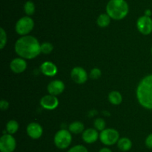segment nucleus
Masks as SVG:
<instances>
[{
  "instance_id": "7",
  "label": "nucleus",
  "mask_w": 152,
  "mask_h": 152,
  "mask_svg": "<svg viewBox=\"0 0 152 152\" xmlns=\"http://www.w3.org/2000/svg\"><path fill=\"white\" fill-rule=\"evenodd\" d=\"M16 148V142L14 137L10 134H4L0 138V151L13 152Z\"/></svg>"
},
{
  "instance_id": "10",
  "label": "nucleus",
  "mask_w": 152,
  "mask_h": 152,
  "mask_svg": "<svg viewBox=\"0 0 152 152\" xmlns=\"http://www.w3.org/2000/svg\"><path fill=\"white\" fill-rule=\"evenodd\" d=\"M40 105L46 110H54L59 105V100L56 96L49 94L40 99Z\"/></svg>"
},
{
  "instance_id": "8",
  "label": "nucleus",
  "mask_w": 152,
  "mask_h": 152,
  "mask_svg": "<svg viewBox=\"0 0 152 152\" xmlns=\"http://www.w3.org/2000/svg\"><path fill=\"white\" fill-rule=\"evenodd\" d=\"M137 29L141 34L148 35L152 32V19L150 16H142L137 19Z\"/></svg>"
},
{
  "instance_id": "26",
  "label": "nucleus",
  "mask_w": 152,
  "mask_h": 152,
  "mask_svg": "<svg viewBox=\"0 0 152 152\" xmlns=\"http://www.w3.org/2000/svg\"><path fill=\"white\" fill-rule=\"evenodd\" d=\"M101 75H102V72L99 69L94 68L92 69L90 72V77L92 79H98L99 77H100Z\"/></svg>"
},
{
  "instance_id": "15",
  "label": "nucleus",
  "mask_w": 152,
  "mask_h": 152,
  "mask_svg": "<svg viewBox=\"0 0 152 152\" xmlns=\"http://www.w3.org/2000/svg\"><path fill=\"white\" fill-rule=\"evenodd\" d=\"M40 70L45 75L49 77L54 76L57 73V67L50 61H45L40 66Z\"/></svg>"
},
{
  "instance_id": "18",
  "label": "nucleus",
  "mask_w": 152,
  "mask_h": 152,
  "mask_svg": "<svg viewBox=\"0 0 152 152\" xmlns=\"http://www.w3.org/2000/svg\"><path fill=\"white\" fill-rule=\"evenodd\" d=\"M108 100L114 105H119L123 101V97L118 91H111L108 95Z\"/></svg>"
},
{
  "instance_id": "5",
  "label": "nucleus",
  "mask_w": 152,
  "mask_h": 152,
  "mask_svg": "<svg viewBox=\"0 0 152 152\" xmlns=\"http://www.w3.org/2000/svg\"><path fill=\"white\" fill-rule=\"evenodd\" d=\"M99 139L105 145L111 146L117 143L120 139V134L113 128H105L99 134Z\"/></svg>"
},
{
  "instance_id": "11",
  "label": "nucleus",
  "mask_w": 152,
  "mask_h": 152,
  "mask_svg": "<svg viewBox=\"0 0 152 152\" xmlns=\"http://www.w3.org/2000/svg\"><path fill=\"white\" fill-rule=\"evenodd\" d=\"M65 83L60 80H54L50 81L47 86L48 92L52 95H59L65 90Z\"/></svg>"
},
{
  "instance_id": "21",
  "label": "nucleus",
  "mask_w": 152,
  "mask_h": 152,
  "mask_svg": "<svg viewBox=\"0 0 152 152\" xmlns=\"http://www.w3.org/2000/svg\"><path fill=\"white\" fill-rule=\"evenodd\" d=\"M24 10L28 16H31L35 13V4L32 1H28L24 4Z\"/></svg>"
},
{
  "instance_id": "19",
  "label": "nucleus",
  "mask_w": 152,
  "mask_h": 152,
  "mask_svg": "<svg viewBox=\"0 0 152 152\" xmlns=\"http://www.w3.org/2000/svg\"><path fill=\"white\" fill-rule=\"evenodd\" d=\"M111 19L108 13H102L97 18V25L101 28H105L111 22Z\"/></svg>"
},
{
  "instance_id": "16",
  "label": "nucleus",
  "mask_w": 152,
  "mask_h": 152,
  "mask_svg": "<svg viewBox=\"0 0 152 152\" xmlns=\"http://www.w3.org/2000/svg\"><path fill=\"white\" fill-rule=\"evenodd\" d=\"M117 147L122 151H128L132 148V142L127 137L120 138L117 142Z\"/></svg>"
},
{
  "instance_id": "27",
  "label": "nucleus",
  "mask_w": 152,
  "mask_h": 152,
  "mask_svg": "<svg viewBox=\"0 0 152 152\" xmlns=\"http://www.w3.org/2000/svg\"><path fill=\"white\" fill-rule=\"evenodd\" d=\"M145 144L148 148L152 149V134H150L149 135L146 137L145 141Z\"/></svg>"
},
{
  "instance_id": "23",
  "label": "nucleus",
  "mask_w": 152,
  "mask_h": 152,
  "mask_svg": "<svg viewBox=\"0 0 152 152\" xmlns=\"http://www.w3.org/2000/svg\"><path fill=\"white\" fill-rule=\"evenodd\" d=\"M53 46L50 43L48 42H45L42 44H41V52L45 55H48L53 51Z\"/></svg>"
},
{
  "instance_id": "14",
  "label": "nucleus",
  "mask_w": 152,
  "mask_h": 152,
  "mask_svg": "<svg viewBox=\"0 0 152 152\" xmlns=\"http://www.w3.org/2000/svg\"><path fill=\"white\" fill-rule=\"evenodd\" d=\"M10 68L15 73H22L26 69L27 63L23 58H15L10 62Z\"/></svg>"
},
{
  "instance_id": "12",
  "label": "nucleus",
  "mask_w": 152,
  "mask_h": 152,
  "mask_svg": "<svg viewBox=\"0 0 152 152\" xmlns=\"http://www.w3.org/2000/svg\"><path fill=\"white\" fill-rule=\"evenodd\" d=\"M27 134L33 139H37L43 134L42 127L37 122H31L27 127Z\"/></svg>"
},
{
  "instance_id": "28",
  "label": "nucleus",
  "mask_w": 152,
  "mask_h": 152,
  "mask_svg": "<svg viewBox=\"0 0 152 152\" xmlns=\"http://www.w3.org/2000/svg\"><path fill=\"white\" fill-rule=\"evenodd\" d=\"M9 107V103L7 102L6 100H1L0 101V108H1V110H5L8 108Z\"/></svg>"
},
{
  "instance_id": "22",
  "label": "nucleus",
  "mask_w": 152,
  "mask_h": 152,
  "mask_svg": "<svg viewBox=\"0 0 152 152\" xmlns=\"http://www.w3.org/2000/svg\"><path fill=\"white\" fill-rule=\"evenodd\" d=\"M94 125L95 129L97 130V131H102L105 129L106 123H105V121L103 119H102V118H97L96 119H95Z\"/></svg>"
},
{
  "instance_id": "24",
  "label": "nucleus",
  "mask_w": 152,
  "mask_h": 152,
  "mask_svg": "<svg viewBox=\"0 0 152 152\" xmlns=\"http://www.w3.org/2000/svg\"><path fill=\"white\" fill-rule=\"evenodd\" d=\"M0 49H3L7 43V34L4 28H0Z\"/></svg>"
},
{
  "instance_id": "2",
  "label": "nucleus",
  "mask_w": 152,
  "mask_h": 152,
  "mask_svg": "<svg viewBox=\"0 0 152 152\" xmlns=\"http://www.w3.org/2000/svg\"><path fill=\"white\" fill-rule=\"evenodd\" d=\"M137 98L141 106L152 110V75L145 76L140 82L137 88Z\"/></svg>"
},
{
  "instance_id": "20",
  "label": "nucleus",
  "mask_w": 152,
  "mask_h": 152,
  "mask_svg": "<svg viewBox=\"0 0 152 152\" xmlns=\"http://www.w3.org/2000/svg\"><path fill=\"white\" fill-rule=\"evenodd\" d=\"M18 129H19V124L16 120H10L6 125V131L10 134L16 133Z\"/></svg>"
},
{
  "instance_id": "9",
  "label": "nucleus",
  "mask_w": 152,
  "mask_h": 152,
  "mask_svg": "<svg viewBox=\"0 0 152 152\" xmlns=\"http://www.w3.org/2000/svg\"><path fill=\"white\" fill-rule=\"evenodd\" d=\"M71 77L72 80L78 84H82L87 81L88 73L86 70L80 66L74 67L71 72Z\"/></svg>"
},
{
  "instance_id": "3",
  "label": "nucleus",
  "mask_w": 152,
  "mask_h": 152,
  "mask_svg": "<svg viewBox=\"0 0 152 152\" xmlns=\"http://www.w3.org/2000/svg\"><path fill=\"white\" fill-rule=\"evenodd\" d=\"M129 10V4L126 0H110L106 5V13L115 20L124 19Z\"/></svg>"
},
{
  "instance_id": "30",
  "label": "nucleus",
  "mask_w": 152,
  "mask_h": 152,
  "mask_svg": "<svg viewBox=\"0 0 152 152\" xmlns=\"http://www.w3.org/2000/svg\"><path fill=\"white\" fill-rule=\"evenodd\" d=\"M151 11L149 10V9H148V10H145V16H151Z\"/></svg>"
},
{
  "instance_id": "6",
  "label": "nucleus",
  "mask_w": 152,
  "mask_h": 152,
  "mask_svg": "<svg viewBox=\"0 0 152 152\" xmlns=\"http://www.w3.org/2000/svg\"><path fill=\"white\" fill-rule=\"evenodd\" d=\"M34 27V22L32 18L28 16H23L16 22L15 30L19 35L25 36L29 34Z\"/></svg>"
},
{
  "instance_id": "17",
  "label": "nucleus",
  "mask_w": 152,
  "mask_h": 152,
  "mask_svg": "<svg viewBox=\"0 0 152 152\" xmlns=\"http://www.w3.org/2000/svg\"><path fill=\"white\" fill-rule=\"evenodd\" d=\"M68 131L73 134H78L80 133H83L84 130V125L83 122H79V121H76V122H72L70 124L69 127H68Z\"/></svg>"
},
{
  "instance_id": "1",
  "label": "nucleus",
  "mask_w": 152,
  "mask_h": 152,
  "mask_svg": "<svg viewBox=\"0 0 152 152\" xmlns=\"http://www.w3.org/2000/svg\"><path fill=\"white\" fill-rule=\"evenodd\" d=\"M15 52L22 58L34 59L41 53V45L33 36H22L15 43Z\"/></svg>"
},
{
  "instance_id": "29",
  "label": "nucleus",
  "mask_w": 152,
  "mask_h": 152,
  "mask_svg": "<svg viewBox=\"0 0 152 152\" xmlns=\"http://www.w3.org/2000/svg\"><path fill=\"white\" fill-rule=\"evenodd\" d=\"M99 152H112V151L111 150L110 148H101L100 150L99 151Z\"/></svg>"
},
{
  "instance_id": "31",
  "label": "nucleus",
  "mask_w": 152,
  "mask_h": 152,
  "mask_svg": "<svg viewBox=\"0 0 152 152\" xmlns=\"http://www.w3.org/2000/svg\"><path fill=\"white\" fill-rule=\"evenodd\" d=\"M151 54H152V47H151Z\"/></svg>"
},
{
  "instance_id": "25",
  "label": "nucleus",
  "mask_w": 152,
  "mask_h": 152,
  "mask_svg": "<svg viewBox=\"0 0 152 152\" xmlns=\"http://www.w3.org/2000/svg\"><path fill=\"white\" fill-rule=\"evenodd\" d=\"M67 152H88V151L83 145H77L71 147Z\"/></svg>"
},
{
  "instance_id": "4",
  "label": "nucleus",
  "mask_w": 152,
  "mask_h": 152,
  "mask_svg": "<svg viewBox=\"0 0 152 152\" xmlns=\"http://www.w3.org/2000/svg\"><path fill=\"white\" fill-rule=\"evenodd\" d=\"M53 142L56 148L61 150L66 149L71 145L72 142V136L69 131L62 129L56 133L53 138Z\"/></svg>"
},
{
  "instance_id": "13",
  "label": "nucleus",
  "mask_w": 152,
  "mask_h": 152,
  "mask_svg": "<svg viewBox=\"0 0 152 152\" xmlns=\"http://www.w3.org/2000/svg\"><path fill=\"white\" fill-rule=\"evenodd\" d=\"M82 138L86 143L92 144L96 142L98 138H99V134H98L97 130L95 128H88L83 132Z\"/></svg>"
}]
</instances>
